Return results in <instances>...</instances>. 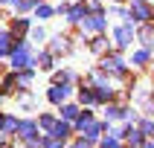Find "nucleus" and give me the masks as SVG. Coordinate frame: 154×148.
Masks as SVG:
<instances>
[{
	"instance_id": "f257e3e1",
	"label": "nucleus",
	"mask_w": 154,
	"mask_h": 148,
	"mask_svg": "<svg viewBox=\"0 0 154 148\" xmlns=\"http://www.w3.org/2000/svg\"><path fill=\"white\" fill-rule=\"evenodd\" d=\"M131 9H134V17H137V20H146V17H151V9H148L146 0H131Z\"/></svg>"
},
{
	"instance_id": "f03ea898",
	"label": "nucleus",
	"mask_w": 154,
	"mask_h": 148,
	"mask_svg": "<svg viewBox=\"0 0 154 148\" xmlns=\"http://www.w3.org/2000/svg\"><path fill=\"white\" fill-rule=\"evenodd\" d=\"M79 128L85 131L87 139H96V137H99V131H102V125H96L93 119H87V122H79Z\"/></svg>"
},
{
	"instance_id": "7ed1b4c3",
	"label": "nucleus",
	"mask_w": 154,
	"mask_h": 148,
	"mask_svg": "<svg viewBox=\"0 0 154 148\" xmlns=\"http://www.w3.org/2000/svg\"><path fill=\"white\" fill-rule=\"evenodd\" d=\"M122 137L128 139V145H131V148H137L140 142H143V131H134V128H125V131H122Z\"/></svg>"
},
{
	"instance_id": "20e7f679",
	"label": "nucleus",
	"mask_w": 154,
	"mask_h": 148,
	"mask_svg": "<svg viewBox=\"0 0 154 148\" xmlns=\"http://www.w3.org/2000/svg\"><path fill=\"white\" fill-rule=\"evenodd\" d=\"M113 35H116V44H119V47H128V44H131V38H134L128 26H119V29H116Z\"/></svg>"
},
{
	"instance_id": "39448f33",
	"label": "nucleus",
	"mask_w": 154,
	"mask_h": 148,
	"mask_svg": "<svg viewBox=\"0 0 154 148\" xmlns=\"http://www.w3.org/2000/svg\"><path fill=\"white\" fill-rule=\"evenodd\" d=\"M67 134H70V125H67V122H55V128H52V139H58V142H61Z\"/></svg>"
},
{
	"instance_id": "423d86ee",
	"label": "nucleus",
	"mask_w": 154,
	"mask_h": 148,
	"mask_svg": "<svg viewBox=\"0 0 154 148\" xmlns=\"http://www.w3.org/2000/svg\"><path fill=\"white\" fill-rule=\"evenodd\" d=\"M17 128H20V137H23L26 142L35 139V122H23V125H17Z\"/></svg>"
},
{
	"instance_id": "0eeeda50",
	"label": "nucleus",
	"mask_w": 154,
	"mask_h": 148,
	"mask_svg": "<svg viewBox=\"0 0 154 148\" xmlns=\"http://www.w3.org/2000/svg\"><path fill=\"white\" fill-rule=\"evenodd\" d=\"M102 67H105V70H111V73H122V61H119V58H105V61H102Z\"/></svg>"
},
{
	"instance_id": "6e6552de",
	"label": "nucleus",
	"mask_w": 154,
	"mask_h": 148,
	"mask_svg": "<svg viewBox=\"0 0 154 148\" xmlns=\"http://www.w3.org/2000/svg\"><path fill=\"white\" fill-rule=\"evenodd\" d=\"M67 93H70V87H52L50 99H52V102H61V99H67Z\"/></svg>"
},
{
	"instance_id": "1a4fd4ad",
	"label": "nucleus",
	"mask_w": 154,
	"mask_h": 148,
	"mask_svg": "<svg viewBox=\"0 0 154 148\" xmlns=\"http://www.w3.org/2000/svg\"><path fill=\"white\" fill-rule=\"evenodd\" d=\"M12 61H15V67H23V64H29V52H26V50H17L15 55H12Z\"/></svg>"
},
{
	"instance_id": "9d476101",
	"label": "nucleus",
	"mask_w": 154,
	"mask_h": 148,
	"mask_svg": "<svg viewBox=\"0 0 154 148\" xmlns=\"http://www.w3.org/2000/svg\"><path fill=\"white\" fill-rule=\"evenodd\" d=\"M61 113H64L67 119H76V116H82V113H79V107H76V104H64V107H61Z\"/></svg>"
},
{
	"instance_id": "9b49d317",
	"label": "nucleus",
	"mask_w": 154,
	"mask_h": 148,
	"mask_svg": "<svg viewBox=\"0 0 154 148\" xmlns=\"http://www.w3.org/2000/svg\"><path fill=\"white\" fill-rule=\"evenodd\" d=\"M85 26H87V29H102V26H105V20L96 15V17H90V20H85Z\"/></svg>"
},
{
	"instance_id": "f8f14e48",
	"label": "nucleus",
	"mask_w": 154,
	"mask_h": 148,
	"mask_svg": "<svg viewBox=\"0 0 154 148\" xmlns=\"http://www.w3.org/2000/svg\"><path fill=\"white\" fill-rule=\"evenodd\" d=\"M119 116H125L122 107H108V119H119Z\"/></svg>"
},
{
	"instance_id": "ddd939ff",
	"label": "nucleus",
	"mask_w": 154,
	"mask_h": 148,
	"mask_svg": "<svg viewBox=\"0 0 154 148\" xmlns=\"http://www.w3.org/2000/svg\"><path fill=\"white\" fill-rule=\"evenodd\" d=\"M140 131H143V134H146V137H151V134H154V122H143V125H140Z\"/></svg>"
},
{
	"instance_id": "4468645a",
	"label": "nucleus",
	"mask_w": 154,
	"mask_h": 148,
	"mask_svg": "<svg viewBox=\"0 0 154 148\" xmlns=\"http://www.w3.org/2000/svg\"><path fill=\"white\" fill-rule=\"evenodd\" d=\"M102 148H119V137H108L102 142Z\"/></svg>"
},
{
	"instance_id": "2eb2a0df",
	"label": "nucleus",
	"mask_w": 154,
	"mask_h": 148,
	"mask_svg": "<svg viewBox=\"0 0 154 148\" xmlns=\"http://www.w3.org/2000/svg\"><path fill=\"white\" fill-rule=\"evenodd\" d=\"M148 61V52L143 50V52H137V55H134V64H146Z\"/></svg>"
},
{
	"instance_id": "dca6fc26",
	"label": "nucleus",
	"mask_w": 154,
	"mask_h": 148,
	"mask_svg": "<svg viewBox=\"0 0 154 148\" xmlns=\"http://www.w3.org/2000/svg\"><path fill=\"white\" fill-rule=\"evenodd\" d=\"M79 99H82V102H93V93H90V90H82Z\"/></svg>"
},
{
	"instance_id": "f3484780",
	"label": "nucleus",
	"mask_w": 154,
	"mask_h": 148,
	"mask_svg": "<svg viewBox=\"0 0 154 148\" xmlns=\"http://www.w3.org/2000/svg\"><path fill=\"white\" fill-rule=\"evenodd\" d=\"M76 148H90V139L85 137V139H82V142H76Z\"/></svg>"
},
{
	"instance_id": "a211bd4d",
	"label": "nucleus",
	"mask_w": 154,
	"mask_h": 148,
	"mask_svg": "<svg viewBox=\"0 0 154 148\" xmlns=\"http://www.w3.org/2000/svg\"><path fill=\"white\" fill-rule=\"evenodd\" d=\"M47 148H61V145H58V139H55V142H47Z\"/></svg>"
},
{
	"instance_id": "6ab92c4d",
	"label": "nucleus",
	"mask_w": 154,
	"mask_h": 148,
	"mask_svg": "<svg viewBox=\"0 0 154 148\" xmlns=\"http://www.w3.org/2000/svg\"><path fill=\"white\" fill-rule=\"evenodd\" d=\"M146 148H154V145H151V142H146Z\"/></svg>"
}]
</instances>
